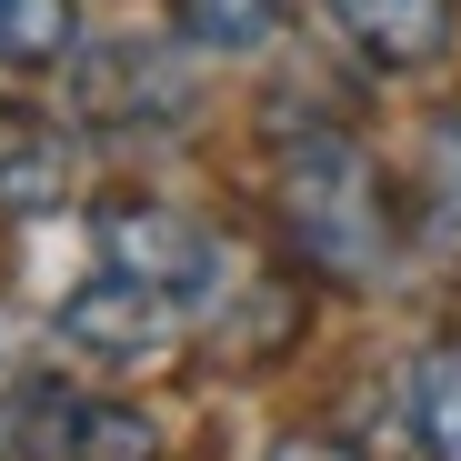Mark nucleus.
<instances>
[{
    "mask_svg": "<svg viewBox=\"0 0 461 461\" xmlns=\"http://www.w3.org/2000/svg\"><path fill=\"white\" fill-rule=\"evenodd\" d=\"M21 441H31L41 461H161V431H150L140 411L91 402V392H50V381H31Z\"/></svg>",
    "mask_w": 461,
    "mask_h": 461,
    "instance_id": "obj_3",
    "label": "nucleus"
},
{
    "mask_svg": "<svg viewBox=\"0 0 461 461\" xmlns=\"http://www.w3.org/2000/svg\"><path fill=\"white\" fill-rule=\"evenodd\" d=\"M221 291H230V251L211 230L161 201H131L101 211V261L60 291V341L91 361H161Z\"/></svg>",
    "mask_w": 461,
    "mask_h": 461,
    "instance_id": "obj_1",
    "label": "nucleus"
},
{
    "mask_svg": "<svg viewBox=\"0 0 461 461\" xmlns=\"http://www.w3.org/2000/svg\"><path fill=\"white\" fill-rule=\"evenodd\" d=\"M271 461H361V451H351V441H331V431H291Z\"/></svg>",
    "mask_w": 461,
    "mask_h": 461,
    "instance_id": "obj_11",
    "label": "nucleus"
},
{
    "mask_svg": "<svg viewBox=\"0 0 461 461\" xmlns=\"http://www.w3.org/2000/svg\"><path fill=\"white\" fill-rule=\"evenodd\" d=\"M21 421H31V381H21L11 361H0V451L21 441Z\"/></svg>",
    "mask_w": 461,
    "mask_h": 461,
    "instance_id": "obj_10",
    "label": "nucleus"
},
{
    "mask_svg": "<svg viewBox=\"0 0 461 461\" xmlns=\"http://www.w3.org/2000/svg\"><path fill=\"white\" fill-rule=\"evenodd\" d=\"M70 50V0H0V70H41Z\"/></svg>",
    "mask_w": 461,
    "mask_h": 461,
    "instance_id": "obj_8",
    "label": "nucleus"
},
{
    "mask_svg": "<svg viewBox=\"0 0 461 461\" xmlns=\"http://www.w3.org/2000/svg\"><path fill=\"white\" fill-rule=\"evenodd\" d=\"M281 211H291V241L312 251L321 271H341V281H381L392 251H402L392 191H381L371 150L341 140V131L291 140V161H281Z\"/></svg>",
    "mask_w": 461,
    "mask_h": 461,
    "instance_id": "obj_2",
    "label": "nucleus"
},
{
    "mask_svg": "<svg viewBox=\"0 0 461 461\" xmlns=\"http://www.w3.org/2000/svg\"><path fill=\"white\" fill-rule=\"evenodd\" d=\"M411 441H421V461H461V351H421V371H411Z\"/></svg>",
    "mask_w": 461,
    "mask_h": 461,
    "instance_id": "obj_6",
    "label": "nucleus"
},
{
    "mask_svg": "<svg viewBox=\"0 0 461 461\" xmlns=\"http://www.w3.org/2000/svg\"><path fill=\"white\" fill-rule=\"evenodd\" d=\"M341 21V41L381 70H421L441 41H451V0H321Z\"/></svg>",
    "mask_w": 461,
    "mask_h": 461,
    "instance_id": "obj_4",
    "label": "nucleus"
},
{
    "mask_svg": "<svg viewBox=\"0 0 461 461\" xmlns=\"http://www.w3.org/2000/svg\"><path fill=\"white\" fill-rule=\"evenodd\" d=\"M50 201H70V140L41 111L0 101V211H50Z\"/></svg>",
    "mask_w": 461,
    "mask_h": 461,
    "instance_id": "obj_5",
    "label": "nucleus"
},
{
    "mask_svg": "<svg viewBox=\"0 0 461 461\" xmlns=\"http://www.w3.org/2000/svg\"><path fill=\"white\" fill-rule=\"evenodd\" d=\"M421 221H431V251L461 261V121H441V140H431V201H421Z\"/></svg>",
    "mask_w": 461,
    "mask_h": 461,
    "instance_id": "obj_9",
    "label": "nucleus"
},
{
    "mask_svg": "<svg viewBox=\"0 0 461 461\" xmlns=\"http://www.w3.org/2000/svg\"><path fill=\"white\" fill-rule=\"evenodd\" d=\"M171 21L201 50H261L281 31V0H171Z\"/></svg>",
    "mask_w": 461,
    "mask_h": 461,
    "instance_id": "obj_7",
    "label": "nucleus"
}]
</instances>
